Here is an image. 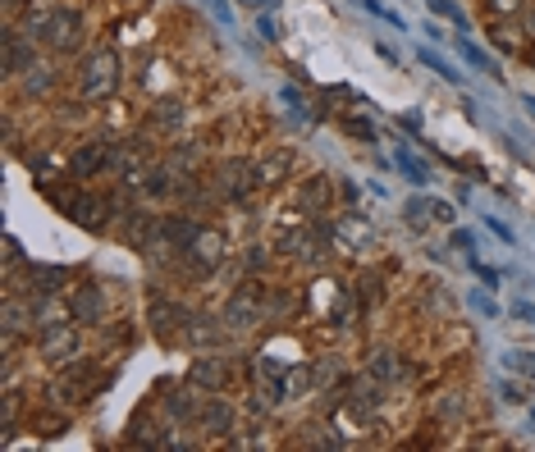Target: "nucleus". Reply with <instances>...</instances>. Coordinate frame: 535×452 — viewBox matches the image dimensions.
I'll list each match as a JSON object with an SVG mask.
<instances>
[{
	"instance_id": "5",
	"label": "nucleus",
	"mask_w": 535,
	"mask_h": 452,
	"mask_svg": "<svg viewBox=\"0 0 535 452\" xmlns=\"http://www.w3.org/2000/svg\"><path fill=\"white\" fill-rule=\"evenodd\" d=\"M183 261H188V270L192 274H211L220 261H225V238L216 234V229H202L188 247H183Z\"/></svg>"
},
{
	"instance_id": "37",
	"label": "nucleus",
	"mask_w": 535,
	"mask_h": 452,
	"mask_svg": "<svg viewBox=\"0 0 535 452\" xmlns=\"http://www.w3.org/2000/svg\"><path fill=\"white\" fill-rule=\"evenodd\" d=\"M19 261H23V252H19V238L10 234L5 238V265H19Z\"/></svg>"
},
{
	"instance_id": "8",
	"label": "nucleus",
	"mask_w": 535,
	"mask_h": 452,
	"mask_svg": "<svg viewBox=\"0 0 535 452\" xmlns=\"http://www.w3.org/2000/svg\"><path fill=\"white\" fill-rule=\"evenodd\" d=\"M74 224H78V229H106V219L115 215V206H110V197H92V192H78V201H74Z\"/></svg>"
},
{
	"instance_id": "4",
	"label": "nucleus",
	"mask_w": 535,
	"mask_h": 452,
	"mask_svg": "<svg viewBox=\"0 0 535 452\" xmlns=\"http://www.w3.org/2000/svg\"><path fill=\"white\" fill-rule=\"evenodd\" d=\"M42 42H46L55 55H69V51H78V42H83V14H78V10H51Z\"/></svg>"
},
{
	"instance_id": "42",
	"label": "nucleus",
	"mask_w": 535,
	"mask_h": 452,
	"mask_svg": "<svg viewBox=\"0 0 535 452\" xmlns=\"http://www.w3.org/2000/svg\"><path fill=\"white\" fill-rule=\"evenodd\" d=\"M526 32H530V37H535V5H530V10H526Z\"/></svg>"
},
{
	"instance_id": "13",
	"label": "nucleus",
	"mask_w": 535,
	"mask_h": 452,
	"mask_svg": "<svg viewBox=\"0 0 535 452\" xmlns=\"http://www.w3.org/2000/svg\"><path fill=\"white\" fill-rule=\"evenodd\" d=\"M293 170V151H271V156H261L256 161V183L261 188H280Z\"/></svg>"
},
{
	"instance_id": "10",
	"label": "nucleus",
	"mask_w": 535,
	"mask_h": 452,
	"mask_svg": "<svg viewBox=\"0 0 535 452\" xmlns=\"http://www.w3.org/2000/svg\"><path fill=\"white\" fill-rule=\"evenodd\" d=\"M156 224H161V219H152L147 210H138V206H133V210L124 215V229H119V234H124V243H128L133 252H143V247L156 238Z\"/></svg>"
},
{
	"instance_id": "33",
	"label": "nucleus",
	"mask_w": 535,
	"mask_h": 452,
	"mask_svg": "<svg viewBox=\"0 0 535 452\" xmlns=\"http://www.w3.org/2000/svg\"><path fill=\"white\" fill-rule=\"evenodd\" d=\"M503 361H508L512 370H521V374H535V356H530V352H508Z\"/></svg>"
},
{
	"instance_id": "45",
	"label": "nucleus",
	"mask_w": 535,
	"mask_h": 452,
	"mask_svg": "<svg viewBox=\"0 0 535 452\" xmlns=\"http://www.w3.org/2000/svg\"><path fill=\"white\" fill-rule=\"evenodd\" d=\"M238 5H265V0H238Z\"/></svg>"
},
{
	"instance_id": "23",
	"label": "nucleus",
	"mask_w": 535,
	"mask_h": 452,
	"mask_svg": "<svg viewBox=\"0 0 535 452\" xmlns=\"http://www.w3.org/2000/svg\"><path fill=\"white\" fill-rule=\"evenodd\" d=\"M393 161H398V170H403V174H408L417 188H426V183H430V170H426V161H417L408 146H398V151H393Z\"/></svg>"
},
{
	"instance_id": "44",
	"label": "nucleus",
	"mask_w": 535,
	"mask_h": 452,
	"mask_svg": "<svg viewBox=\"0 0 535 452\" xmlns=\"http://www.w3.org/2000/svg\"><path fill=\"white\" fill-rule=\"evenodd\" d=\"M19 5H23V0H5V14H14Z\"/></svg>"
},
{
	"instance_id": "18",
	"label": "nucleus",
	"mask_w": 535,
	"mask_h": 452,
	"mask_svg": "<svg viewBox=\"0 0 535 452\" xmlns=\"http://www.w3.org/2000/svg\"><path fill=\"white\" fill-rule=\"evenodd\" d=\"M143 192L147 197H170V192H179V183H174V165H156V170H147L143 174Z\"/></svg>"
},
{
	"instance_id": "12",
	"label": "nucleus",
	"mask_w": 535,
	"mask_h": 452,
	"mask_svg": "<svg viewBox=\"0 0 535 452\" xmlns=\"http://www.w3.org/2000/svg\"><path fill=\"white\" fill-rule=\"evenodd\" d=\"M64 288H69V274L60 265H28V292L32 297H55Z\"/></svg>"
},
{
	"instance_id": "40",
	"label": "nucleus",
	"mask_w": 535,
	"mask_h": 452,
	"mask_svg": "<svg viewBox=\"0 0 535 452\" xmlns=\"http://www.w3.org/2000/svg\"><path fill=\"white\" fill-rule=\"evenodd\" d=\"M261 37H265V42H280V28H275V19H261Z\"/></svg>"
},
{
	"instance_id": "29",
	"label": "nucleus",
	"mask_w": 535,
	"mask_h": 452,
	"mask_svg": "<svg viewBox=\"0 0 535 452\" xmlns=\"http://www.w3.org/2000/svg\"><path fill=\"white\" fill-rule=\"evenodd\" d=\"M421 64H426V69H435V73H439V78H444V83H453V88L462 83V78H457V69H448V64H444V60H435L430 51H421Z\"/></svg>"
},
{
	"instance_id": "35",
	"label": "nucleus",
	"mask_w": 535,
	"mask_h": 452,
	"mask_svg": "<svg viewBox=\"0 0 535 452\" xmlns=\"http://www.w3.org/2000/svg\"><path fill=\"white\" fill-rule=\"evenodd\" d=\"M490 10L503 19V14H521V0H490Z\"/></svg>"
},
{
	"instance_id": "32",
	"label": "nucleus",
	"mask_w": 535,
	"mask_h": 452,
	"mask_svg": "<svg viewBox=\"0 0 535 452\" xmlns=\"http://www.w3.org/2000/svg\"><path fill=\"white\" fill-rule=\"evenodd\" d=\"M375 297H380V279H375V274L357 279V301H375Z\"/></svg>"
},
{
	"instance_id": "34",
	"label": "nucleus",
	"mask_w": 535,
	"mask_h": 452,
	"mask_svg": "<svg viewBox=\"0 0 535 452\" xmlns=\"http://www.w3.org/2000/svg\"><path fill=\"white\" fill-rule=\"evenodd\" d=\"M426 5H430V14H444V19H457V23H462V10L448 5V0H426Z\"/></svg>"
},
{
	"instance_id": "28",
	"label": "nucleus",
	"mask_w": 535,
	"mask_h": 452,
	"mask_svg": "<svg viewBox=\"0 0 535 452\" xmlns=\"http://www.w3.org/2000/svg\"><path fill=\"white\" fill-rule=\"evenodd\" d=\"M398 370H403V365H398L393 352H375V356H371V374H375V380H393Z\"/></svg>"
},
{
	"instance_id": "24",
	"label": "nucleus",
	"mask_w": 535,
	"mask_h": 452,
	"mask_svg": "<svg viewBox=\"0 0 535 452\" xmlns=\"http://www.w3.org/2000/svg\"><path fill=\"white\" fill-rule=\"evenodd\" d=\"M311 384H316V389H334V384H339V356L311 361Z\"/></svg>"
},
{
	"instance_id": "1",
	"label": "nucleus",
	"mask_w": 535,
	"mask_h": 452,
	"mask_svg": "<svg viewBox=\"0 0 535 452\" xmlns=\"http://www.w3.org/2000/svg\"><path fill=\"white\" fill-rule=\"evenodd\" d=\"M119 78H124L119 55H115L110 46H97V51H88V60H83V69H78V92H83L88 101H106V97H115Z\"/></svg>"
},
{
	"instance_id": "20",
	"label": "nucleus",
	"mask_w": 535,
	"mask_h": 452,
	"mask_svg": "<svg viewBox=\"0 0 535 452\" xmlns=\"http://www.w3.org/2000/svg\"><path fill=\"white\" fill-rule=\"evenodd\" d=\"M202 425L216 429V434H229V425H234V407H229L225 398H211V402L202 407Z\"/></svg>"
},
{
	"instance_id": "15",
	"label": "nucleus",
	"mask_w": 535,
	"mask_h": 452,
	"mask_svg": "<svg viewBox=\"0 0 535 452\" xmlns=\"http://www.w3.org/2000/svg\"><path fill=\"white\" fill-rule=\"evenodd\" d=\"M225 361L220 356H202V361H192V374H188V380H192V389H225Z\"/></svg>"
},
{
	"instance_id": "27",
	"label": "nucleus",
	"mask_w": 535,
	"mask_h": 452,
	"mask_svg": "<svg viewBox=\"0 0 535 452\" xmlns=\"http://www.w3.org/2000/svg\"><path fill=\"white\" fill-rule=\"evenodd\" d=\"M403 215H408V224H412V229H426V224L435 219V215H430V201H426V197H412V201L403 206Z\"/></svg>"
},
{
	"instance_id": "3",
	"label": "nucleus",
	"mask_w": 535,
	"mask_h": 452,
	"mask_svg": "<svg viewBox=\"0 0 535 452\" xmlns=\"http://www.w3.org/2000/svg\"><path fill=\"white\" fill-rule=\"evenodd\" d=\"M211 188H216L225 201H247V197H252V188H261V183H256V165H252V161H243V156L220 161V165H216Z\"/></svg>"
},
{
	"instance_id": "2",
	"label": "nucleus",
	"mask_w": 535,
	"mask_h": 452,
	"mask_svg": "<svg viewBox=\"0 0 535 452\" xmlns=\"http://www.w3.org/2000/svg\"><path fill=\"white\" fill-rule=\"evenodd\" d=\"M78 320L69 316V320H51V325H42V334H37V352H42V361H51V365H69L74 356H78V329H74Z\"/></svg>"
},
{
	"instance_id": "43",
	"label": "nucleus",
	"mask_w": 535,
	"mask_h": 452,
	"mask_svg": "<svg viewBox=\"0 0 535 452\" xmlns=\"http://www.w3.org/2000/svg\"><path fill=\"white\" fill-rule=\"evenodd\" d=\"M521 106H526V115L535 119V97H521Z\"/></svg>"
},
{
	"instance_id": "16",
	"label": "nucleus",
	"mask_w": 535,
	"mask_h": 452,
	"mask_svg": "<svg viewBox=\"0 0 535 452\" xmlns=\"http://www.w3.org/2000/svg\"><path fill=\"white\" fill-rule=\"evenodd\" d=\"M220 325H225V320H216V316H192V320L183 325V338H188L192 347H202V352H207V347L220 343Z\"/></svg>"
},
{
	"instance_id": "25",
	"label": "nucleus",
	"mask_w": 535,
	"mask_h": 452,
	"mask_svg": "<svg viewBox=\"0 0 535 452\" xmlns=\"http://www.w3.org/2000/svg\"><path fill=\"white\" fill-rule=\"evenodd\" d=\"M51 83H55V69H46V64L23 69V88H28V92H46Z\"/></svg>"
},
{
	"instance_id": "26",
	"label": "nucleus",
	"mask_w": 535,
	"mask_h": 452,
	"mask_svg": "<svg viewBox=\"0 0 535 452\" xmlns=\"http://www.w3.org/2000/svg\"><path fill=\"white\" fill-rule=\"evenodd\" d=\"M152 119H156L161 128H174V124H183V106H179V101H156V106H152Z\"/></svg>"
},
{
	"instance_id": "41",
	"label": "nucleus",
	"mask_w": 535,
	"mask_h": 452,
	"mask_svg": "<svg viewBox=\"0 0 535 452\" xmlns=\"http://www.w3.org/2000/svg\"><path fill=\"white\" fill-rule=\"evenodd\" d=\"M453 247H472L476 252V243H472V234H466V229H453Z\"/></svg>"
},
{
	"instance_id": "39",
	"label": "nucleus",
	"mask_w": 535,
	"mask_h": 452,
	"mask_svg": "<svg viewBox=\"0 0 535 452\" xmlns=\"http://www.w3.org/2000/svg\"><path fill=\"white\" fill-rule=\"evenodd\" d=\"M284 101H289V110H298V115L307 110V101H302V92H298V88H284Z\"/></svg>"
},
{
	"instance_id": "21",
	"label": "nucleus",
	"mask_w": 535,
	"mask_h": 452,
	"mask_svg": "<svg viewBox=\"0 0 535 452\" xmlns=\"http://www.w3.org/2000/svg\"><path fill=\"white\" fill-rule=\"evenodd\" d=\"M161 407H165V416H170V420H192V416H202V411H197V398H192V389H179V393H170Z\"/></svg>"
},
{
	"instance_id": "22",
	"label": "nucleus",
	"mask_w": 535,
	"mask_h": 452,
	"mask_svg": "<svg viewBox=\"0 0 535 452\" xmlns=\"http://www.w3.org/2000/svg\"><path fill=\"white\" fill-rule=\"evenodd\" d=\"M298 206H302V210H325V206H329V179H325V174L311 179V183L298 192Z\"/></svg>"
},
{
	"instance_id": "14",
	"label": "nucleus",
	"mask_w": 535,
	"mask_h": 452,
	"mask_svg": "<svg viewBox=\"0 0 535 452\" xmlns=\"http://www.w3.org/2000/svg\"><path fill=\"white\" fill-rule=\"evenodd\" d=\"M37 60H32V37L28 32H19V28H10L5 32V73H23V69H32Z\"/></svg>"
},
{
	"instance_id": "17",
	"label": "nucleus",
	"mask_w": 535,
	"mask_h": 452,
	"mask_svg": "<svg viewBox=\"0 0 535 452\" xmlns=\"http://www.w3.org/2000/svg\"><path fill=\"white\" fill-rule=\"evenodd\" d=\"M32 325V301H19V297H5V347Z\"/></svg>"
},
{
	"instance_id": "31",
	"label": "nucleus",
	"mask_w": 535,
	"mask_h": 452,
	"mask_svg": "<svg viewBox=\"0 0 535 452\" xmlns=\"http://www.w3.org/2000/svg\"><path fill=\"white\" fill-rule=\"evenodd\" d=\"M344 133H348V137H362V142H375V128H371L366 119H357V115L344 119Z\"/></svg>"
},
{
	"instance_id": "7",
	"label": "nucleus",
	"mask_w": 535,
	"mask_h": 452,
	"mask_svg": "<svg viewBox=\"0 0 535 452\" xmlns=\"http://www.w3.org/2000/svg\"><path fill=\"white\" fill-rule=\"evenodd\" d=\"M192 320V311L188 307H179L174 297H165V292H152V311H147V325L161 334V338H174V329L183 334V325Z\"/></svg>"
},
{
	"instance_id": "19",
	"label": "nucleus",
	"mask_w": 535,
	"mask_h": 452,
	"mask_svg": "<svg viewBox=\"0 0 535 452\" xmlns=\"http://www.w3.org/2000/svg\"><path fill=\"white\" fill-rule=\"evenodd\" d=\"M348 407H353L357 416H371V411L380 407V389H375V374H371V380H357V384H353V398H348Z\"/></svg>"
},
{
	"instance_id": "36",
	"label": "nucleus",
	"mask_w": 535,
	"mask_h": 452,
	"mask_svg": "<svg viewBox=\"0 0 535 452\" xmlns=\"http://www.w3.org/2000/svg\"><path fill=\"white\" fill-rule=\"evenodd\" d=\"M430 215H435L439 224H453V206H448V201H430Z\"/></svg>"
},
{
	"instance_id": "38",
	"label": "nucleus",
	"mask_w": 535,
	"mask_h": 452,
	"mask_svg": "<svg viewBox=\"0 0 535 452\" xmlns=\"http://www.w3.org/2000/svg\"><path fill=\"white\" fill-rule=\"evenodd\" d=\"M243 265H247V270H261V265H265V247H247Z\"/></svg>"
},
{
	"instance_id": "6",
	"label": "nucleus",
	"mask_w": 535,
	"mask_h": 452,
	"mask_svg": "<svg viewBox=\"0 0 535 452\" xmlns=\"http://www.w3.org/2000/svg\"><path fill=\"white\" fill-rule=\"evenodd\" d=\"M225 325H229V329H252V325H261V283H243V288L229 297Z\"/></svg>"
},
{
	"instance_id": "9",
	"label": "nucleus",
	"mask_w": 535,
	"mask_h": 452,
	"mask_svg": "<svg viewBox=\"0 0 535 452\" xmlns=\"http://www.w3.org/2000/svg\"><path fill=\"white\" fill-rule=\"evenodd\" d=\"M69 316L78 325H101L106 320V288H78L69 297Z\"/></svg>"
},
{
	"instance_id": "11",
	"label": "nucleus",
	"mask_w": 535,
	"mask_h": 452,
	"mask_svg": "<svg viewBox=\"0 0 535 452\" xmlns=\"http://www.w3.org/2000/svg\"><path fill=\"white\" fill-rule=\"evenodd\" d=\"M106 165H110V146L106 142H88V146H78L69 156V174H78V179H92Z\"/></svg>"
},
{
	"instance_id": "30",
	"label": "nucleus",
	"mask_w": 535,
	"mask_h": 452,
	"mask_svg": "<svg viewBox=\"0 0 535 452\" xmlns=\"http://www.w3.org/2000/svg\"><path fill=\"white\" fill-rule=\"evenodd\" d=\"M462 55H466V60H472L476 69H485V73H499V69H494V60H490V55H485L481 46H472V42H462Z\"/></svg>"
}]
</instances>
